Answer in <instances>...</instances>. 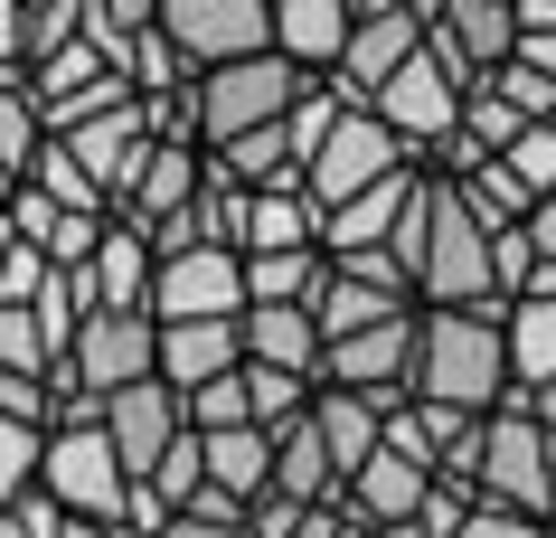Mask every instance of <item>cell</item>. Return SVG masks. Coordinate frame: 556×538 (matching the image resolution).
I'll list each match as a JSON object with an SVG mask.
<instances>
[{
  "label": "cell",
  "mask_w": 556,
  "mask_h": 538,
  "mask_svg": "<svg viewBox=\"0 0 556 538\" xmlns=\"http://www.w3.org/2000/svg\"><path fill=\"white\" fill-rule=\"evenodd\" d=\"M509 397H519V368H509V302H471V312H425V322H415V406L500 416Z\"/></svg>",
  "instance_id": "cell-1"
},
{
  "label": "cell",
  "mask_w": 556,
  "mask_h": 538,
  "mask_svg": "<svg viewBox=\"0 0 556 538\" xmlns=\"http://www.w3.org/2000/svg\"><path fill=\"white\" fill-rule=\"evenodd\" d=\"M302 95H312V66H293L283 48L236 58V66H207L199 76V142L227 151V142H245V133H274Z\"/></svg>",
  "instance_id": "cell-2"
},
{
  "label": "cell",
  "mask_w": 556,
  "mask_h": 538,
  "mask_svg": "<svg viewBox=\"0 0 556 538\" xmlns=\"http://www.w3.org/2000/svg\"><path fill=\"white\" fill-rule=\"evenodd\" d=\"M463 95H471V86L434 58V48H425L415 66H396V76H387V86L368 95V114H378L387 133H396V142L415 151V161H434L443 142H463Z\"/></svg>",
  "instance_id": "cell-3"
},
{
  "label": "cell",
  "mask_w": 556,
  "mask_h": 538,
  "mask_svg": "<svg viewBox=\"0 0 556 538\" xmlns=\"http://www.w3.org/2000/svg\"><path fill=\"white\" fill-rule=\"evenodd\" d=\"M38 491L66 510V520H114L132 510V473H123V453L104 425H86V435H48V463H38Z\"/></svg>",
  "instance_id": "cell-4"
},
{
  "label": "cell",
  "mask_w": 556,
  "mask_h": 538,
  "mask_svg": "<svg viewBox=\"0 0 556 538\" xmlns=\"http://www.w3.org/2000/svg\"><path fill=\"white\" fill-rule=\"evenodd\" d=\"M491 510H528V520H547V425L528 416L519 397L481 425V481H471ZM556 529V520H547Z\"/></svg>",
  "instance_id": "cell-5"
},
{
  "label": "cell",
  "mask_w": 556,
  "mask_h": 538,
  "mask_svg": "<svg viewBox=\"0 0 556 538\" xmlns=\"http://www.w3.org/2000/svg\"><path fill=\"white\" fill-rule=\"evenodd\" d=\"M66 368H76V388H94L114 406L123 388H151V378H161V322H151V312H94V322L76 330Z\"/></svg>",
  "instance_id": "cell-6"
},
{
  "label": "cell",
  "mask_w": 556,
  "mask_h": 538,
  "mask_svg": "<svg viewBox=\"0 0 556 538\" xmlns=\"http://www.w3.org/2000/svg\"><path fill=\"white\" fill-rule=\"evenodd\" d=\"M396 171H415V151L396 142V133H387L368 104H358V114L321 142V161H312V199H321V217H330V209L368 199V189H378V179H396Z\"/></svg>",
  "instance_id": "cell-7"
},
{
  "label": "cell",
  "mask_w": 556,
  "mask_h": 538,
  "mask_svg": "<svg viewBox=\"0 0 556 538\" xmlns=\"http://www.w3.org/2000/svg\"><path fill=\"white\" fill-rule=\"evenodd\" d=\"M151 322H245V255H227V246H189V255H161V284H151Z\"/></svg>",
  "instance_id": "cell-8"
},
{
  "label": "cell",
  "mask_w": 556,
  "mask_h": 538,
  "mask_svg": "<svg viewBox=\"0 0 556 538\" xmlns=\"http://www.w3.org/2000/svg\"><path fill=\"white\" fill-rule=\"evenodd\" d=\"M161 29L189 48V66H236L274 48V0H161Z\"/></svg>",
  "instance_id": "cell-9"
},
{
  "label": "cell",
  "mask_w": 556,
  "mask_h": 538,
  "mask_svg": "<svg viewBox=\"0 0 556 538\" xmlns=\"http://www.w3.org/2000/svg\"><path fill=\"white\" fill-rule=\"evenodd\" d=\"M425 48H434L463 86H481V76H500V66L519 58V10H509V0H443Z\"/></svg>",
  "instance_id": "cell-10"
},
{
  "label": "cell",
  "mask_w": 556,
  "mask_h": 538,
  "mask_svg": "<svg viewBox=\"0 0 556 538\" xmlns=\"http://www.w3.org/2000/svg\"><path fill=\"white\" fill-rule=\"evenodd\" d=\"M415 322H425V312H406V322H378V330H358V340H330V359H321V388H358V397H415Z\"/></svg>",
  "instance_id": "cell-11"
},
{
  "label": "cell",
  "mask_w": 556,
  "mask_h": 538,
  "mask_svg": "<svg viewBox=\"0 0 556 538\" xmlns=\"http://www.w3.org/2000/svg\"><path fill=\"white\" fill-rule=\"evenodd\" d=\"M104 435H114L123 473H132V481H151L161 463H170V445L189 435V397H179V388H161V378H151V388H123L114 406H104Z\"/></svg>",
  "instance_id": "cell-12"
},
{
  "label": "cell",
  "mask_w": 556,
  "mask_h": 538,
  "mask_svg": "<svg viewBox=\"0 0 556 538\" xmlns=\"http://www.w3.org/2000/svg\"><path fill=\"white\" fill-rule=\"evenodd\" d=\"M396 406H415V397H358V388H321V397H312V425H321L340 481H358L387 453V416H396Z\"/></svg>",
  "instance_id": "cell-13"
},
{
  "label": "cell",
  "mask_w": 556,
  "mask_h": 538,
  "mask_svg": "<svg viewBox=\"0 0 556 538\" xmlns=\"http://www.w3.org/2000/svg\"><path fill=\"white\" fill-rule=\"evenodd\" d=\"M245 368V322H161V388L199 397Z\"/></svg>",
  "instance_id": "cell-14"
},
{
  "label": "cell",
  "mask_w": 556,
  "mask_h": 538,
  "mask_svg": "<svg viewBox=\"0 0 556 538\" xmlns=\"http://www.w3.org/2000/svg\"><path fill=\"white\" fill-rule=\"evenodd\" d=\"M321 322L302 312V302H255L245 312V368H283V378H321Z\"/></svg>",
  "instance_id": "cell-15"
},
{
  "label": "cell",
  "mask_w": 556,
  "mask_h": 538,
  "mask_svg": "<svg viewBox=\"0 0 556 538\" xmlns=\"http://www.w3.org/2000/svg\"><path fill=\"white\" fill-rule=\"evenodd\" d=\"M86 284H94V312H151V284H161V246L142 237V227H104V246H94V265H86Z\"/></svg>",
  "instance_id": "cell-16"
},
{
  "label": "cell",
  "mask_w": 556,
  "mask_h": 538,
  "mask_svg": "<svg viewBox=\"0 0 556 538\" xmlns=\"http://www.w3.org/2000/svg\"><path fill=\"white\" fill-rule=\"evenodd\" d=\"M425 161H415V171H396V179H378V189H368V199H350V209H330L321 217V255H368V246H387L396 237V217L415 209V189H425Z\"/></svg>",
  "instance_id": "cell-17"
},
{
  "label": "cell",
  "mask_w": 556,
  "mask_h": 538,
  "mask_svg": "<svg viewBox=\"0 0 556 538\" xmlns=\"http://www.w3.org/2000/svg\"><path fill=\"white\" fill-rule=\"evenodd\" d=\"M199 179H207V151H189V142H161V151H151V171H142V189L123 199V227L161 237L170 217H189V209H199Z\"/></svg>",
  "instance_id": "cell-18"
},
{
  "label": "cell",
  "mask_w": 556,
  "mask_h": 538,
  "mask_svg": "<svg viewBox=\"0 0 556 538\" xmlns=\"http://www.w3.org/2000/svg\"><path fill=\"white\" fill-rule=\"evenodd\" d=\"M350 29H358L350 0H274V48H283L293 66H312V76H330V66H340Z\"/></svg>",
  "instance_id": "cell-19"
},
{
  "label": "cell",
  "mask_w": 556,
  "mask_h": 538,
  "mask_svg": "<svg viewBox=\"0 0 556 538\" xmlns=\"http://www.w3.org/2000/svg\"><path fill=\"white\" fill-rule=\"evenodd\" d=\"M425 491H434V473H425V463H406V453H378V463L350 481V510H358L378 538H396V529H415Z\"/></svg>",
  "instance_id": "cell-20"
},
{
  "label": "cell",
  "mask_w": 556,
  "mask_h": 538,
  "mask_svg": "<svg viewBox=\"0 0 556 538\" xmlns=\"http://www.w3.org/2000/svg\"><path fill=\"white\" fill-rule=\"evenodd\" d=\"M274 491L302 501V510H340L350 501V481H340V463H330V445H321L312 416H302L293 435H274Z\"/></svg>",
  "instance_id": "cell-21"
},
{
  "label": "cell",
  "mask_w": 556,
  "mask_h": 538,
  "mask_svg": "<svg viewBox=\"0 0 556 538\" xmlns=\"http://www.w3.org/2000/svg\"><path fill=\"white\" fill-rule=\"evenodd\" d=\"M302 246H321V199L312 189H255L245 255H302Z\"/></svg>",
  "instance_id": "cell-22"
},
{
  "label": "cell",
  "mask_w": 556,
  "mask_h": 538,
  "mask_svg": "<svg viewBox=\"0 0 556 538\" xmlns=\"http://www.w3.org/2000/svg\"><path fill=\"white\" fill-rule=\"evenodd\" d=\"M207 481L227 491V501L255 510L264 491H274V435L264 425H236V435H207Z\"/></svg>",
  "instance_id": "cell-23"
},
{
  "label": "cell",
  "mask_w": 556,
  "mask_h": 538,
  "mask_svg": "<svg viewBox=\"0 0 556 538\" xmlns=\"http://www.w3.org/2000/svg\"><path fill=\"white\" fill-rule=\"evenodd\" d=\"M321 284H330V255L321 246H302V255H245V312L255 302H321Z\"/></svg>",
  "instance_id": "cell-24"
},
{
  "label": "cell",
  "mask_w": 556,
  "mask_h": 538,
  "mask_svg": "<svg viewBox=\"0 0 556 538\" xmlns=\"http://www.w3.org/2000/svg\"><path fill=\"white\" fill-rule=\"evenodd\" d=\"M509 368L519 388H556V293L509 302Z\"/></svg>",
  "instance_id": "cell-25"
},
{
  "label": "cell",
  "mask_w": 556,
  "mask_h": 538,
  "mask_svg": "<svg viewBox=\"0 0 556 538\" xmlns=\"http://www.w3.org/2000/svg\"><path fill=\"white\" fill-rule=\"evenodd\" d=\"M48 151V114H38V86H29V66H10L0 76V161L29 179V161Z\"/></svg>",
  "instance_id": "cell-26"
},
{
  "label": "cell",
  "mask_w": 556,
  "mask_h": 538,
  "mask_svg": "<svg viewBox=\"0 0 556 538\" xmlns=\"http://www.w3.org/2000/svg\"><path fill=\"white\" fill-rule=\"evenodd\" d=\"M29 189H48V199H58L66 217H114V199H104V179H94V171H86V161H76L66 142H48V151L29 161Z\"/></svg>",
  "instance_id": "cell-27"
},
{
  "label": "cell",
  "mask_w": 556,
  "mask_h": 538,
  "mask_svg": "<svg viewBox=\"0 0 556 538\" xmlns=\"http://www.w3.org/2000/svg\"><path fill=\"white\" fill-rule=\"evenodd\" d=\"M519 133H528V114L491 86V76H481V86L463 95V142H471V151H491V161H509V151H519Z\"/></svg>",
  "instance_id": "cell-28"
},
{
  "label": "cell",
  "mask_w": 556,
  "mask_h": 538,
  "mask_svg": "<svg viewBox=\"0 0 556 538\" xmlns=\"http://www.w3.org/2000/svg\"><path fill=\"white\" fill-rule=\"evenodd\" d=\"M104 76H114V58H104L94 38H76L66 58L29 66V86H38V114H48V104H76V95H86V86H104Z\"/></svg>",
  "instance_id": "cell-29"
},
{
  "label": "cell",
  "mask_w": 556,
  "mask_h": 538,
  "mask_svg": "<svg viewBox=\"0 0 556 538\" xmlns=\"http://www.w3.org/2000/svg\"><path fill=\"white\" fill-rule=\"evenodd\" d=\"M38 463H48V435H29V425L0 416V510H20L38 491Z\"/></svg>",
  "instance_id": "cell-30"
},
{
  "label": "cell",
  "mask_w": 556,
  "mask_h": 538,
  "mask_svg": "<svg viewBox=\"0 0 556 538\" xmlns=\"http://www.w3.org/2000/svg\"><path fill=\"white\" fill-rule=\"evenodd\" d=\"M189 425H199V435H236V425H255V388H245V368L189 397Z\"/></svg>",
  "instance_id": "cell-31"
},
{
  "label": "cell",
  "mask_w": 556,
  "mask_h": 538,
  "mask_svg": "<svg viewBox=\"0 0 556 538\" xmlns=\"http://www.w3.org/2000/svg\"><path fill=\"white\" fill-rule=\"evenodd\" d=\"M0 368H29V378H48V368H58V350H48L38 312H20V302H0Z\"/></svg>",
  "instance_id": "cell-32"
},
{
  "label": "cell",
  "mask_w": 556,
  "mask_h": 538,
  "mask_svg": "<svg viewBox=\"0 0 556 538\" xmlns=\"http://www.w3.org/2000/svg\"><path fill=\"white\" fill-rule=\"evenodd\" d=\"M509 171H519V189L547 209V199H556V123H528L519 151H509Z\"/></svg>",
  "instance_id": "cell-33"
},
{
  "label": "cell",
  "mask_w": 556,
  "mask_h": 538,
  "mask_svg": "<svg viewBox=\"0 0 556 538\" xmlns=\"http://www.w3.org/2000/svg\"><path fill=\"white\" fill-rule=\"evenodd\" d=\"M0 416H10V425H29V435H48V416H58L48 378H29V368H0Z\"/></svg>",
  "instance_id": "cell-34"
},
{
  "label": "cell",
  "mask_w": 556,
  "mask_h": 538,
  "mask_svg": "<svg viewBox=\"0 0 556 538\" xmlns=\"http://www.w3.org/2000/svg\"><path fill=\"white\" fill-rule=\"evenodd\" d=\"M142 29H161V0H94V48H104V58H114L123 38H142Z\"/></svg>",
  "instance_id": "cell-35"
},
{
  "label": "cell",
  "mask_w": 556,
  "mask_h": 538,
  "mask_svg": "<svg viewBox=\"0 0 556 538\" xmlns=\"http://www.w3.org/2000/svg\"><path fill=\"white\" fill-rule=\"evenodd\" d=\"M10 227H20V246H38V255H48V246H58V227H66V209L48 199V189H29V179H20V199H10Z\"/></svg>",
  "instance_id": "cell-36"
},
{
  "label": "cell",
  "mask_w": 556,
  "mask_h": 538,
  "mask_svg": "<svg viewBox=\"0 0 556 538\" xmlns=\"http://www.w3.org/2000/svg\"><path fill=\"white\" fill-rule=\"evenodd\" d=\"M491 86L509 95V104H519L528 123H556V76H538V66H519V58H509V66L491 76Z\"/></svg>",
  "instance_id": "cell-37"
},
{
  "label": "cell",
  "mask_w": 556,
  "mask_h": 538,
  "mask_svg": "<svg viewBox=\"0 0 556 538\" xmlns=\"http://www.w3.org/2000/svg\"><path fill=\"white\" fill-rule=\"evenodd\" d=\"M0 538H66V510L48 491H29L20 510H0Z\"/></svg>",
  "instance_id": "cell-38"
},
{
  "label": "cell",
  "mask_w": 556,
  "mask_h": 538,
  "mask_svg": "<svg viewBox=\"0 0 556 538\" xmlns=\"http://www.w3.org/2000/svg\"><path fill=\"white\" fill-rule=\"evenodd\" d=\"M463 538H556V529H547V520H528V510H491V501H481Z\"/></svg>",
  "instance_id": "cell-39"
},
{
  "label": "cell",
  "mask_w": 556,
  "mask_h": 538,
  "mask_svg": "<svg viewBox=\"0 0 556 538\" xmlns=\"http://www.w3.org/2000/svg\"><path fill=\"white\" fill-rule=\"evenodd\" d=\"M293 538H378V529H368V520L340 501V510H302V529H293Z\"/></svg>",
  "instance_id": "cell-40"
},
{
  "label": "cell",
  "mask_w": 556,
  "mask_h": 538,
  "mask_svg": "<svg viewBox=\"0 0 556 538\" xmlns=\"http://www.w3.org/2000/svg\"><path fill=\"white\" fill-rule=\"evenodd\" d=\"M519 10V38H556V0H509Z\"/></svg>",
  "instance_id": "cell-41"
},
{
  "label": "cell",
  "mask_w": 556,
  "mask_h": 538,
  "mask_svg": "<svg viewBox=\"0 0 556 538\" xmlns=\"http://www.w3.org/2000/svg\"><path fill=\"white\" fill-rule=\"evenodd\" d=\"M20 29H29V20H20V0H0V76L20 66Z\"/></svg>",
  "instance_id": "cell-42"
},
{
  "label": "cell",
  "mask_w": 556,
  "mask_h": 538,
  "mask_svg": "<svg viewBox=\"0 0 556 538\" xmlns=\"http://www.w3.org/2000/svg\"><path fill=\"white\" fill-rule=\"evenodd\" d=\"M170 538H245V520H170Z\"/></svg>",
  "instance_id": "cell-43"
},
{
  "label": "cell",
  "mask_w": 556,
  "mask_h": 538,
  "mask_svg": "<svg viewBox=\"0 0 556 538\" xmlns=\"http://www.w3.org/2000/svg\"><path fill=\"white\" fill-rule=\"evenodd\" d=\"M528 237H538V255H547V265H556V199H547V209H538V217H528Z\"/></svg>",
  "instance_id": "cell-44"
},
{
  "label": "cell",
  "mask_w": 556,
  "mask_h": 538,
  "mask_svg": "<svg viewBox=\"0 0 556 538\" xmlns=\"http://www.w3.org/2000/svg\"><path fill=\"white\" fill-rule=\"evenodd\" d=\"M519 406H528V416H538V425L556 435V388H519Z\"/></svg>",
  "instance_id": "cell-45"
},
{
  "label": "cell",
  "mask_w": 556,
  "mask_h": 538,
  "mask_svg": "<svg viewBox=\"0 0 556 538\" xmlns=\"http://www.w3.org/2000/svg\"><path fill=\"white\" fill-rule=\"evenodd\" d=\"M66 538H132V529H114V520H66Z\"/></svg>",
  "instance_id": "cell-46"
},
{
  "label": "cell",
  "mask_w": 556,
  "mask_h": 538,
  "mask_svg": "<svg viewBox=\"0 0 556 538\" xmlns=\"http://www.w3.org/2000/svg\"><path fill=\"white\" fill-rule=\"evenodd\" d=\"M10 255H20V227H10V209H0V274H10Z\"/></svg>",
  "instance_id": "cell-47"
},
{
  "label": "cell",
  "mask_w": 556,
  "mask_h": 538,
  "mask_svg": "<svg viewBox=\"0 0 556 538\" xmlns=\"http://www.w3.org/2000/svg\"><path fill=\"white\" fill-rule=\"evenodd\" d=\"M10 199H20V171H10V161H0V209H10Z\"/></svg>",
  "instance_id": "cell-48"
},
{
  "label": "cell",
  "mask_w": 556,
  "mask_h": 538,
  "mask_svg": "<svg viewBox=\"0 0 556 538\" xmlns=\"http://www.w3.org/2000/svg\"><path fill=\"white\" fill-rule=\"evenodd\" d=\"M547 520H556V435H547Z\"/></svg>",
  "instance_id": "cell-49"
},
{
  "label": "cell",
  "mask_w": 556,
  "mask_h": 538,
  "mask_svg": "<svg viewBox=\"0 0 556 538\" xmlns=\"http://www.w3.org/2000/svg\"><path fill=\"white\" fill-rule=\"evenodd\" d=\"M396 538H406V529H396Z\"/></svg>",
  "instance_id": "cell-50"
}]
</instances>
